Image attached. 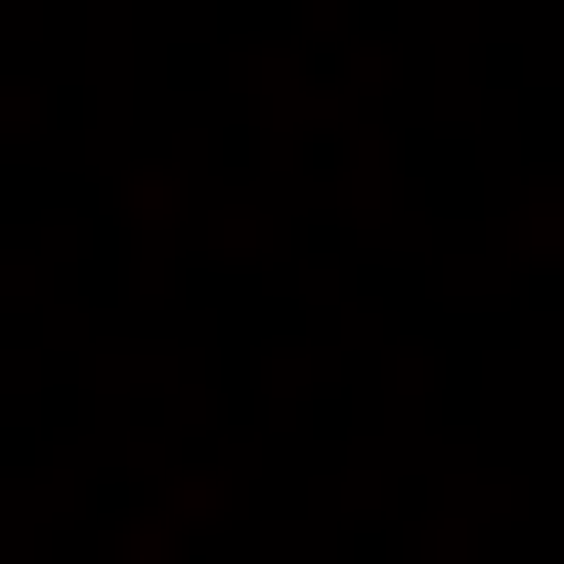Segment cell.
Returning a JSON list of instances; mask_svg holds the SVG:
<instances>
[]
</instances>
